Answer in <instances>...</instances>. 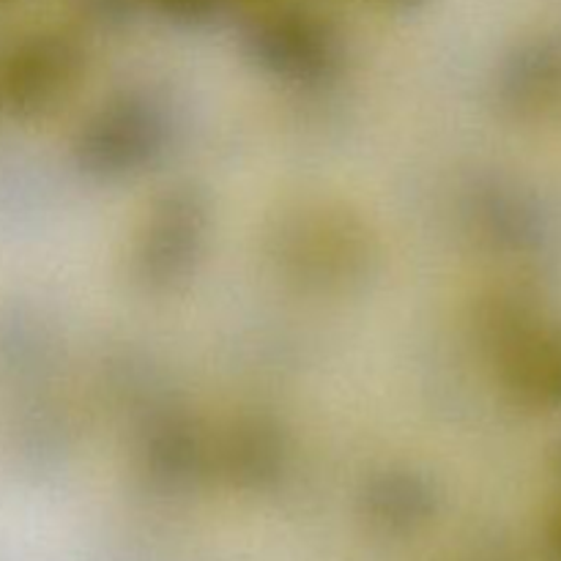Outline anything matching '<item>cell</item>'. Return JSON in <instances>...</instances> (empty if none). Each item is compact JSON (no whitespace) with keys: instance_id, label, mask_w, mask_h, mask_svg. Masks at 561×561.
<instances>
[{"instance_id":"ba28073f","label":"cell","mask_w":561,"mask_h":561,"mask_svg":"<svg viewBox=\"0 0 561 561\" xmlns=\"http://www.w3.org/2000/svg\"><path fill=\"white\" fill-rule=\"evenodd\" d=\"M493 362L515 403L531 411L561 409V323L540 318Z\"/></svg>"},{"instance_id":"9a60e30c","label":"cell","mask_w":561,"mask_h":561,"mask_svg":"<svg viewBox=\"0 0 561 561\" xmlns=\"http://www.w3.org/2000/svg\"><path fill=\"white\" fill-rule=\"evenodd\" d=\"M376 3L387 5V9H392V11H414V9H420L425 0H376Z\"/></svg>"},{"instance_id":"2e32d148","label":"cell","mask_w":561,"mask_h":561,"mask_svg":"<svg viewBox=\"0 0 561 561\" xmlns=\"http://www.w3.org/2000/svg\"><path fill=\"white\" fill-rule=\"evenodd\" d=\"M551 557L553 561H561V515L551 529Z\"/></svg>"},{"instance_id":"8fae6325","label":"cell","mask_w":561,"mask_h":561,"mask_svg":"<svg viewBox=\"0 0 561 561\" xmlns=\"http://www.w3.org/2000/svg\"><path fill=\"white\" fill-rule=\"evenodd\" d=\"M499 99L524 121H540L561 107V49L529 44L504 60Z\"/></svg>"},{"instance_id":"e0dca14e","label":"cell","mask_w":561,"mask_h":561,"mask_svg":"<svg viewBox=\"0 0 561 561\" xmlns=\"http://www.w3.org/2000/svg\"><path fill=\"white\" fill-rule=\"evenodd\" d=\"M557 466H559V474H561V447H559V458H557Z\"/></svg>"},{"instance_id":"5bb4252c","label":"cell","mask_w":561,"mask_h":561,"mask_svg":"<svg viewBox=\"0 0 561 561\" xmlns=\"http://www.w3.org/2000/svg\"><path fill=\"white\" fill-rule=\"evenodd\" d=\"M288 0H228V5H239L241 11H247V14H261V11H268V9H277V5H285Z\"/></svg>"},{"instance_id":"5b68a950","label":"cell","mask_w":561,"mask_h":561,"mask_svg":"<svg viewBox=\"0 0 561 561\" xmlns=\"http://www.w3.org/2000/svg\"><path fill=\"white\" fill-rule=\"evenodd\" d=\"M85 71V55L69 33H33L14 47L0 71V96L22 121L44 118L69 102Z\"/></svg>"},{"instance_id":"4fadbf2b","label":"cell","mask_w":561,"mask_h":561,"mask_svg":"<svg viewBox=\"0 0 561 561\" xmlns=\"http://www.w3.org/2000/svg\"><path fill=\"white\" fill-rule=\"evenodd\" d=\"M82 9L99 22H107V25H118L135 16V11L140 9V0H82Z\"/></svg>"},{"instance_id":"9c48e42d","label":"cell","mask_w":561,"mask_h":561,"mask_svg":"<svg viewBox=\"0 0 561 561\" xmlns=\"http://www.w3.org/2000/svg\"><path fill=\"white\" fill-rule=\"evenodd\" d=\"M438 488L427 474L405 466L376 471L362 488L359 507L376 529L387 535H414L438 513Z\"/></svg>"},{"instance_id":"ac0fdd59","label":"cell","mask_w":561,"mask_h":561,"mask_svg":"<svg viewBox=\"0 0 561 561\" xmlns=\"http://www.w3.org/2000/svg\"><path fill=\"white\" fill-rule=\"evenodd\" d=\"M3 3H11V0H0V5H3Z\"/></svg>"},{"instance_id":"30bf717a","label":"cell","mask_w":561,"mask_h":561,"mask_svg":"<svg viewBox=\"0 0 561 561\" xmlns=\"http://www.w3.org/2000/svg\"><path fill=\"white\" fill-rule=\"evenodd\" d=\"M474 222L482 239L507 255H535L548 239L540 206L518 186L493 181L474 197Z\"/></svg>"},{"instance_id":"7c38bea8","label":"cell","mask_w":561,"mask_h":561,"mask_svg":"<svg viewBox=\"0 0 561 561\" xmlns=\"http://www.w3.org/2000/svg\"><path fill=\"white\" fill-rule=\"evenodd\" d=\"M153 9L181 27H197L211 22L228 9V0H151Z\"/></svg>"},{"instance_id":"8992f818","label":"cell","mask_w":561,"mask_h":561,"mask_svg":"<svg viewBox=\"0 0 561 561\" xmlns=\"http://www.w3.org/2000/svg\"><path fill=\"white\" fill-rule=\"evenodd\" d=\"M288 433L268 414H241L211 436V474L236 491H272L288 471Z\"/></svg>"},{"instance_id":"277c9868","label":"cell","mask_w":561,"mask_h":561,"mask_svg":"<svg viewBox=\"0 0 561 561\" xmlns=\"http://www.w3.org/2000/svg\"><path fill=\"white\" fill-rule=\"evenodd\" d=\"M170 140L162 104L146 93H121L93 110L71 140L77 170L99 181H121L151 168Z\"/></svg>"},{"instance_id":"6da1fadb","label":"cell","mask_w":561,"mask_h":561,"mask_svg":"<svg viewBox=\"0 0 561 561\" xmlns=\"http://www.w3.org/2000/svg\"><path fill=\"white\" fill-rule=\"evenodd\" d=\"M279 268L307 288H348L370 272L376 257L365 222L343 208H299L274 233Z\"/></svg>"},{"instance_id":"3957f363","label":"cell","mask_w":561,"mask_h":561,"mask_svg":"<svg viewBox=\"0 0 561 561\" xmlns=\"http://www.w3.org/2000/svg\"><path fill=\"white\" fill-rule=\"evenodd\" d=\"M241 49L263 75L290 85H323L345 64V38L329 16L285 3L247 20Z\"/></svg>"},{"instance_id":"52a82bcc","label":"cell","mask_w":561,"mask_h":561,"mask_svg":"<svg viewBox=\"0 0 561 561\" xmlns=\"http://www.w3.org/2000/svg\"><path fill=\"white\" fill-rule=\"evenodd\" d=\"M142 477L164 493H179L211 474V436L181 411L153 416L137 449Z\"/></svg>"},{"instance_id":"7a4b0ae2","label":"cell","mask_w":561,"mask_h":561,"mask_svg":"<svg viewBox=\"0 0 561 561\" xmlns=\"http://www.w3.org/2000/svg\"><path fill=\"white\" fill-rule=\"evenodd\" d=\"M211 203L195 184H175L148 206L129 252V274L146 294L181 288L201 266Z\"/></svg>"}]
</instances>
